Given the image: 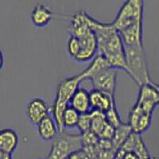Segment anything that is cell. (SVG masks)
<instances>
[{"label": "cell", "mask_w": 159, "mask_h": 159, "mask_svg": "<svg viewBox=\"0 0 159 159\" xmlns=\"http://www.w3.org/2000/svg\"><path fill=\"white\" fill-rule=\"evenodd\" d=\"M89 24L98 42V53L106 58L111 69L128 74L124 44L119 31L112 23L99 22L89 15Z\"/></svg>", "instance_id": "cell-1"}, {"label": "cell", "mask_w": 159, "mask_h": 159, "mask_svg": "<svg viewBox=\"0 0 159 159\" xmlns=\"http://www.w3.org/2000/svg\"><path fill=\"white\" fill-rule=\"evenodd\" d=\"M84 81L80 74L62 79L57 87V92L52 105V116L54 119L59 132L64 131L63 115L65 109L69 106L71 99L79 85Z\"/></svg>", "instance_id": "cell-2"}, {"label": "cell", "mask_w": 159, "mask_h": 159, "mask_svg": "<svg viewBox=\"0 0 159 159\" xmlns=\"http://www.w3.org/2000/svg\"><path fill=\"white\" fill-rule=\"evenodd\" d=\"M124 49L128 69L127 75L139 87L145 84L150 83L152 80H150L144 46H124Z\"/></svg>", "instance_id": "cell-3"}, {"label": "cell", "mask_w": 159, "mask_h": 159, "mask_svg": "<svg viewBox=\"0 0 159 159\" xmlns=\"http://www.w3.org/2000/svg\"><path fill=\"white\" fill-rule=\"evenodd\" d=\"M80 134H70L65 130L59 132L52 142L51 148L45 159H67L72 152L82 149Z\"/></svg>", "instance_id": "cell-4"}, {"label": "cell", "mask_w": 159, "mask_h": 159, "mask_svg": "<svg viewBox=\"0 0 159 159\" xmlns=\"http://www.w3.org/2000/svg\"><path fill=\"white\" fill-rule=\"evenodd\" d=\"M144 2L141 0L125 1L119 10L114 21L111 22L119 32L124 30L135 22L143 20Z\"/></svg>", "instance_id": "cell-5"}, {"label": "cell", "mask_w": 159, "mask_h": 159, "mask_svg": "<svg viewBox=\"0 0 159 159\" xmlns=\"http://www.w3.org/2000/svg\"><path fill=\"white\" fill-rule=\"evenodd\" d=\"M134 105L147 114L153 115L155 107L159 105L158 92L153 81L139 87L137 100Z\"/></svg>", "instance_id": "cell-6"}, {"label": "cell", "mask_w": 159, "mask_h": 159, "mask_svg": "<svg viewBox=\"0 0 159 159\" xmlns=\"http://www.w3.org/2000/svg\"><path fill=\"white\" fill-rule=\"evenodd\" d=\"M49 115V107L44 99L32 97L25 106V118L28 123L38 126L42 119Z\"/></svg>", "instance_id": "cell-7"}, {"label": "cell", "mask_w": 159, "mask_h": 159, "mask_svg": "<svg viewBox=\"0 0 159 159\" xmlns=\"http://www.w3.org/2000/svg\"><path fill=\"white\" fill-rule=\"evenodd\" d=\"M117 70L111 68L105 69L91 79L93 89L115 96L117 81Z\"/></svg>", "instance_id": "cell-8"}, {"label": "cell", "mask_w": 159, "mask_h": 159, "mask_svg": "<svg viewBox=\"0 0 159 159\" xmlns=\"http://www.w3.org/2000/svg\"><path fill=\"white\" fill-rule=\"evenodd\" d=\"M79 39L81 49L75 61L82 64L92 61L98 54V42L94 32L91 30Z\"/></svg>", "instance_id": "cell-9"}, {"label": "cell", "mask_w": 159, "mask_h": 159, "mask_svg": "<svg viewBox=\"0 0 159 159\" xmlns=\"http://www.w3.org/2000/svg\"><path fill=\"white\" fill-rule=\"evenodd\" d=\"M152 115L147 114L134 105L130 108L128 115V123L133 133L142 135L150 127Z\"/></svg>", "instance_id": "cell-10"}, {"label": "cell", "mask_w": 159, "mask_h": 159, "mask_svg": "<svg viewBox=\"0 0 159 159\" xmlns=\"http://www.w3.org/2000/svg\"><path fill=\"white\" fill-rule=\"evenodd\" d=\"M89 92L92 111L102 112L105 114L111 108L116 107L115 96L94 89Z\"/></svg>", "instance_id": "cell-11"}, {"label": "cell", "mask_w": 159, "mask_h": 159, "mask_svg": "<svg viewBox=\"0 0 159 159\" xmlns=\"http://www.w3.org/2000/svg\"><path fill=\"white\" fill-rule=\"evenodd\" d=\"M124 46L135 47L143 45V20L135 22L124 30L119 32Z\"/></svg>", "instance_id": "cell-12"}, {"label": "cell", "mask_w": 159, "mask_h": 159, "mask_svg": "<svg viewBox=\"0 0 159 159\" xmlns=\"http://www.w3.org/2000/svg\"><path fill=\"white\" fill-rule=\"evenodd\" d=\"M89 24V15L84 11H79L72 15L69 28L70 35L77 37L78 38L84 35L91 30Z\"/></svg>", "instance_id": "cell-13"}, {"label": "cell", "mask_w": 159, "mask_h": 159, "mask_svg": "<svg viewBox=\"0 0 159 159\" xmlns=\"http://www.w3.org/2000/svg\"><path fill=\"white\" fill-rule=\"evenodd\" d=\"M19 144V137L14 129L5 128L0 130V152L12 154Z\"/></svg>", "instance_id": "cell-14"}, {"label": "cell", "mask_w": 159, "mask_h": 159, "mask_svg": "<svg viewBox=\"0 0 159 159\" xmlns=\"http://www.w3.org/2000/svg\"><path fill=\"white\" fill-rule=\"evenodd\" d=\"M53 14L47 6L37 3L30 14L31 22L35 27L43 28L50 23Z\"/></svg>", "instance_id": "cell-15"}, {"label": "cell", "mask_w": 159, "mask_h": 159, "mask_svg": "<svg viewBox=\"0 0 159 159\" xmlns=\"http://www.w3.org/2000/svg\"><path fill=\"white\" fill-rule=\"evenodd\" d=\"M37 128L40 139L44 142H52L59 133L56 122L51 115L42 119Z\"/></svg>", "instance_id": "cell-16"}, {"label": "cell", "mask_w": 159, "mask_h": 159, "mask_svg": "<svg viewBox=\"0 0 159 159\" xmlns=\"http://www.w3.org/2000/svg\"><path fill=\"white\" fill-rule=\"evenodd\" d=\"M69 106L75 109L80 115L89 113L92 111L90 101V92L80 87L71 99Z\"/></svg>", "instance_id": "cell-17"}, {"label": "cell", "mask_w": 159, "mask_h": 159, "mask_svg": "<svg viewBox=\"0 0 159 159\" xmlns=\"http://www.w3.org/2000/svg\"><path fill=\"white\" fill-rule=\"evenodd\" d=\"M111 68L108 62L104 57L98 53L94 59L91 61L90 65L85 69H84L80 74L83 80H91L95 76L99 73L105 69Z\"/></svg>", "instance_id": "cell-18"}, {"label": "cell", "mask_w": 159, "mask_h": 159, "mask_svg": "<svg viewBox=\"0 0 159 159\" xmlns=\"http://www.w3.org/2000/svg\"><path fill=\"white\" fill-rule=\"evenodd\" d=\"M133 133L132 129L129 123H122L121 126H119L116 129L114 137L112 139L111 143L116 150H118L123 146L125 141L128 139L129 136Z\"/></svg>", "instance_id": "cell-19"}, {"label": "cell", "mask_w": 159, "mask_h": 159, "mask_svg": "<svg viewBox=\"0 0 159 159\" xmlns=\"http://www.w3.org/2000/svg\"><path fill=\"white\" fill-rule=\"evenodd\" d=\"M80 118V114L76 111L73 107L69 106L65 109L63 115L64 130H71L77 127Z\"/></svg>", "instance_id": "cell-20"}, {"label": "cell", "mask_w": 159, "mask_h": 159, "mask_svg": "<svg viewBox=\"0 0 159 159\" xmlns=\"http://www.w3.org/2000/svg\"><path fill=\"white\" fill-rule=\"evenodd\" d=\"M107 125H108V123L106 120L104 113L92 111V126H91V130L92 132H94L99 138L103 130L107 127Z\"/></svg>", "instance_id": "cell-21"}, {"label": "cell", "mask_w": 159, "mask_h": 159, "mask_svg": "<svg viewBox=\"0 0 159 159\" xmlns=\"http://www.w3.org/2000/svg\"><path fill=\"white\" fill-rule=\"evenodd\" d=\"M80 49H81V45H80V41L79 38L73 35H70L67 41V45H66L67 53L69 57L75 61L80 52Z\"/></svg>", "instance_id": "cell-22"}, {"label": "cell", "mask_w": 159, "mask_h": 159, "mask_svg": "<svg viewBox=\"0 0 159 159\" xmlns=\"http://www.w3.org/2000/svg\"><path fill=\"white\" fill-rule=\"evenodd\" d=\"M133 152H134L139 159H151L152 157L150 155V151L147 149V146L145 144L144 140L143 139L141 135L138 134L136 143L134 145Z\"/></svg>", "instance_id": "cell-23"}, {"label": "cell", "mask_w": 159, "mask_h": 159, "mask_svg": "<svg viewBox=\"0 0 159 159\" xmlns=\"http://www.w3.org/2000/svg\"><path fill=\"white\" fill-rule=\"evenodd\" d=\"M92 111L89 113L80 115V121L78 123L77 129L79 130L80 134H84L86 132L91 130V126H92Z\"/></svg>", "instance_id": "cell-24"}, {"label": "cell", "mask_w": 159, "mask_h": 159, "mask_svg": "<svg viewBox=\"0 0 159 159\" xmlns=\"http://www.w3.org/2000/svg\"><path fill=\"white\" fill-rule=\"evenodd\" d=\"M105 117H106V120L108 123V124H110L115 129L118 128L123 123L117 108H116V106L113 107L108 111L106 112L105 113Z\"/></svg>", "instance_id": "cell-25"}, {"label": "cell", "mask_w": 159, "mask_h": 159, "mask_svg": "<svg viewBox=\"0 0 159 159\" xmlns=\"http://www.w3.org/2000/svg\"><path fill=\"white\" fill-rule=\"evenodd\" d=\"M116 150L115 148L99 149L96 159H116Z\"/></svg>", "instance_id": "cell-26"}, {"label": "cell", "mask_w": 159, "mask_h": 159, "mask_svg": "<svg viewBox=\"0 0 159 159\" xmlns=\"http://www.w3.org/2000/svg\"><path fill=\"white\" fill-rule=\"evenodd\" d=\"M67 159H92L86 153L83 149H80V150H76V151L72 152V154L68 157Z\"/></svg>", "instance_id": "cell-27"}, {"label": "cell", "mask_w": 159, "mask_h": 159, "mask_svg": "<svg viewBox=\"0 0 159 159\" xmlns=\"http://www.w3.org/2000/svg\"><path fill=\"white\" fill-rule=\"evenodd\" d=\"M123 159H139V157L137 156V154L134 153V152H127L123 156Z\"/></svg>", "instance_id": "cell-28"}, {"label": "cell", "mask_w": 159, "mask_h": 159, "mask_svg": "<svg viewBox=\"0 0 159 159\" xmlns=\"http://www.w3.org/2000/svg\"><path fill=\"white\" fill-rule=\"evenodd\" d=\"M0 159H12V157H11V154H4L0 152Z\"/></svg>", "instance_id": "cell-29"}, {"label": "cell", "mask_w": 159, "mask_h": 159, "mask_svg": "<svg viewBox=\"0 0 159 159\" xmlns=\"http://www.w3.org/2000/svg\"><path fill=\"white\" fill-rule=\"evenodd\" d=\"M153 84H154V86H155L156 89H157V92H158V95H159V84L154 83V82H153Z\"/></svg>", "instance_id": "cell-30"}, {"label": "cell", "mask_w": 159, "mask_h": 159, "mask_svg": "<svg viewBox=\"0 0 159 159\" xmlns=\"http://www.w3.org/2000/svg\"><path fill=\"white\" fill-rule=\"evenodd\" d=\"M38 159H45V158H38Z\"/></svg>", "instance_id": "cell-31"}, {"label": "cell", "mask_w": 159, "mask_h": 159, "mask_svg": "<svg viewBox=\"0 0 159 159\" xmlns=\"http://www.w3.org/2000/svg\"><path fill=\"white\" fill-rule=\"evenodd\" d=\"M151 159H154V158H153V157H152V158Z\"/></svg>", "instance_id": "cell-32"}]
</instances>
